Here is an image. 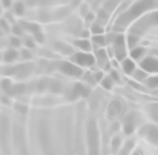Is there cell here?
I'll return each mask as SVG.
<instances>
[{
  "instance_id": "6da1fadb",
  "label": "cell",
  "mask_w": 158,
  "mask_h": 155,
  "mask_svg": "<svg viewBox=\"0 0 158 155\" xmlns=\"http://www.w3.org/2000/svg\"><path fill=\"white\" fill-rule=\"evenodd\" d=\"M74 61L77 64L85 65V66H90L94 63V58L92 55L90 54H82V53H78L74 56Z\"/></svg>"
},
{
  "instance_id": "7a4b0ae2",
  "label": "cell",
  "mask_w": 158,
  "mask_h": 155,
  "mask_svg": "<svg viewBox=\"0 0 158 155\" xmlns=\"http://www.w3.org/2000/svg\"><path fill=\"white\" fill-rule=\"evenodd\" d=\"M62 71L65 74H68L70 76H80L81 75V69L78 68L76 65L69 64V63H64L62 66Z\"/></svg>"
},
{
  "instance_id": "3957f363",
  "label": "cell",
  "mask_w": 158,
  "mask_h": 155,
  "mask_svg": "<svg viewBox=\"0 0 158 155\" xmlns=\"http://www.w3.org/2000/svg\"><path fill=\"white\" fill-rule=\"evenodd\" d=\"M142 67L147 71H158V61L153 57L146 58L142 63Z\"/></svg>"
},
{
  "instance_id": "277c9868",
  "label": "cell",
  "mask_w": 158,
  "mask_h": 155,
  "mask_svg": "<svg viewBox=\"0 0 158 155\" xmlns=\"http://www.w3.org/2000/svg\"><path fill=\"white\" fill-rule=\"evenodd\" d=\"M115 53L118 59H122L125 56V51L123 49V37H118L115 41Z\"/></svg>"
},
{
  "instance_id": "5b68a950",
  "label": "cell",
  "mask_w": 158,
  "mask_h": 155,
  "mask_svg": "<svg viewBox=\"0 0 158 155\" xmlns=\"http://www.w3.org/2000/svg\"><path fill=\"white\" fill-rule=\"evenodd\" d=\"M123 68H124V71L127 73V74H131L132 71H134V64L132 63L131 61H125L124 62V64H123Z\"/></svg>"
},
{
  "instance_id": "8992f818",
  "label": "cell",
  "mask_w": 158,
  "mask_h": 155,
  "mask_svg": "<svg viewBox=\"0 0 158 155\" xmlns=\"http://www.w3.org/2000/svg\"><path fill=\"white\" fill-rule=\"evenodd\" d=\"M147 85L152 88L158 87V77H151L147 79Z\"/></svg>"
},
{
  "instance_id": "52a82bcc",
  "label": "cell",
  "mask_w": 158,
  "mask_h": 155,
  "mask_svg": "<svg viewBox=\"0 0 158 155\" xmlns=\"http://www.w3.org/2000/svg\"><path fill=\"white\" fill-rule=\"evenodd\" d=\"M149 138L153 142L158 143V129H152L149 133Z\"/></svg>"
},
{
  "instance_id": "ba28073f",
  "label": "cell",
  "mask_w": 158,
  "mask_h": 155,
  "mask_svg": "<svg viewBox=\"0 0 158 155\" xmlns=\"http://www.w3.org/2000/svg\"><path fill=\"white\" fill-rule=\"evenodd\" d=\"M76 45H78L80 49L85 50V51H87V50H90V44H89L88 41H77Z\"/></svg>"
},
{
  "instance_id": "9c48e42d",
  "label": "cell",
  "mask_w": 158,
  "mask_h": 155,
  "mask_svg": "<svg viewBox=\"0 0 158 155\" xmlns=\"http://www.w3.org/2000/svg\"><path fill=\"white\" fill-rule=\"evenodd\" d=\"M143 53H144V49H142V47L141 49H136L132 52V56H133L134 58H138V57L141 56Z\"/></svg>"
},
{
  "instance_id": "30bf717a",
  "label": "cell",
  "mask_w": 158,
  "mask_h": 155,
  "mask_svg": "<svg viewBox=\"0 0 158 155\" xmlns=\"http://www.w3.org/2000/svg\"><path fill=\"white\" fill-rule=\"evenodd\" d=\"M103 87H106V88H111V79L109 78V77H106V79H103Z\"/></svg>"
},
{
  "instance_id": "8fae6325",
  "label": "cell",
  "mask_w": 158,
  "mask_h": 155,
  "mask_svg": "<svg viewBox=\"0 0 158 155\" xmlns=\"http://www.w3.org/2000/svg\"><path fill=\"white\" fill-rule=\"evenodd\" d=\"M94 41L96 43H99V44H104V37H94Z\"/></svg>"
},
{
  "instance_id": "7c38bea8",
  "label": "cell",
  "mask_w": 158,
  "mask_h": 155,
  "mask_svg": "<svg viewBox=\"0 0 158 155\" xmlns=\"http://www.w3.org/2000/svg\"><path fill=\"white\" fill-rule=\"evenodd\" d=\"M146 77V74L145 73H143V71H136V74H135V78L136 79H142V78H145Z\"/></svg>"
},
{
  "instance_id": "4fadbf2b",
  "label": "cell",
  "mask_w": 158,
  "mask_h": 155,
  "mask_svg": "<svg viewBox=\"0 0 158 155\" xmlns=\"http://www.w3.org/2000/svg\"><path fill=\"white\" fill-rule=\"evenodd\" d=\"M135 43H136V37H130V39H128V44H130V46L133 47L134 45H135Z\"/></svg>"
},
{
  "instance_id": "5bb4252c",
  "label": "cell",
  "mask_w": 158,
  "mask_h": 155,
  "mask_svg": "<svg viewBox=\"0 0 158 155\" xmlns=\"http://www.w3.org/2000/svg\"><path fill=\"white\" fill-rule=\"evenodd\" d=\"M102 31H103V30L100 27H94V29H92V32L94 33H102Z\"/></svg>"
},
{
  "instance_id": "9a60e30c",
  "label": "cell",
  "mask_w": 158,
  "mask_h": 155,
  "mask_svg": "<svg viewBox=\"0 0 158 155\" xmlns=\"http://www.w3.org/2000/svg\"><path fill=\"white\" fill-rule=\"evenodd\" d=\"M132 131H133V127H131V124H127L125 128V132L130 133V132H132Z\"/></svg>"
},
{
  "instance_id": "2e32d148",
  "label": "cell",
  "mask_w": 158,
  "mask_h": 155,
  "mask_svg": "<svg viewBox=\"0 0 158 155\" xmlns=\"http://www.w3.org/2000/svg\"><path fill=\"white\" fill-rule=\"evenodd\" d=\"M12 42L15 43V44H17V45H19V40H12Z\"/></svg>"
},
{
  "instance_id": "e0dca14e",
  "label": "cell",
  "mask_w": 158,
  "mask_h": 155,
  "mask_svg": "<svg viewBox=\"0 0 158 155\" xmlns=\"http://www.w3.org/2000/svg\"><path fill=\"white\" fill-rule=\"evenodd\" d=\"M156 19L158 20V13H157V15H156Z\"/></svg>"
},
{
  "instance_id": "ac0fdd59",
  "label": "cell",
  "mask_w": 158,
  "mask_h": 155,
  "mask_svg": "<svg viewBox=\"0 0 158 155\" xmlns=\"http://www.w3.org/2000/svg\"><path fill=\"white\" fill-rule=\"evenodd\" d=\"M135 155H138V154H137V153H136V154H135Z\"/></svg>"
}]
</instances>
